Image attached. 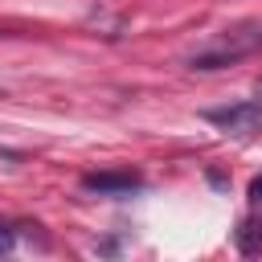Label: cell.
Listing matches in <instances>:
<instances>
[{"label":"cell","mask_w":262,"mask_h":262,"mask_svg":"<svg viewBox=\"0 0 262 262\" xmlns=\"http://www.w3.org/2000/svg\"><path fill=\"white\" fill-rule=\"evenodd\" d=\"M12 246H16V233L0 221V254H12Z\"/></svg>","instance_id":"cell-5"},{"label":"cell","mask_w":262,"mask_h":262,"mask_svg":"<svg viewBox=\"0 0 262 262\" xmlns=\"http://www.w3.org/2000/svg\"><path fill=\"white\" fill-rule=\"evenodd\" d=\"M258 49H262V20H246L237 29H225L221 37H213L205 49H196L188 57V70H225Z\"/></svg>","instance_id":"cell-1"},{"label":"cell","mask_w":262,"mask_h":262,"mask_svg":"<svg viewBox=\"0 0 262 262\" xmlns=\"http://www.w3.org/2000/svg\"><path fill=\"white\" fill-rule=\"evenodd\" d=\"M82 188H86V192L115 196V192H131V188H139V176H135V172H94V176L82 180Z\"/></svg>","instance_id":"cell-3"},{"label":"cell","mask_w":262,"mask_h":262,"mask_svg":"<svg viewBox=\"0 0 262 262\" xmlns=\"http://www.w3.org/2000/svg\"><path fill=\"white\" fill-rule=\"evenodd\" d=\"M205 119L229 135H246L254 127H262V98H246V102H229V106H213L205 111Z\"/></svg>","instance_id":"cell-2"},{"label":"cell","mask_w":262,"mask_h":262,"mask_svg":"<svg viewBox=\"0 0 262 262\" xmlns=\"http://www.w3.org/2000/svg\"><path fill=\"white\" fill-rule=\"evenodd\" d=\"M233 242H237V250L246 254V258H254V254H262V221H254V217H246L237 229H233Z\"/></svg>","instance_id":"cell-4"},{"label":"cell","mask_w":262,"mask_h":262,"mask_svg":"<svg viewBox=\"0 0 262 262\" xmlns=\"http://www.w3.org/2000/svg\"><path fill=\"white\" fill-rule=\"evenodd\" d=\"M250 205H262V176L250 180Z\"/></svg>","instance_id":"cell-6"},{"label":"cell","mask_w":262,"mask_h":262,"mask_svg":"<svg viewBox=\"0 0 262 262\" xmlns=\"http://www.w3.org/2000/svg\"><path fill=\"white\" fill-rule=\"evenodd\" d=\"M0 37H4V29H0Z\"/></svg>","instance_id":"cell-7"}]
</instances>
